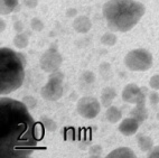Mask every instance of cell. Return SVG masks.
Returning <instances> with one entry per match:
<instances>
[{
  "mask_svg": "<svg viewBox=\"0 0 159 158\" xmlns=\"http://www.w3.org/2000/svg\"><path fill=\"white\" fill-rule=\"evenodd\" d=\"M24 102L0 99V154L1 158H27L43 138V130Z\"/></svg>",
  "mask_w": 159,
  "mask_h": 158,
  "instance_id": "cell-1",
  "label": "cell"
},
{
  "mask_svg": "<svg viewBox=\"0 0 159 158\" xmlns=\"http://www.w3.org/2000/svg\"><path fill=\"white\" fill-rule=\"evenodd\" d=\"M102 12L111 30L125 33L139 23L146 8L136 0H109L104 3Z\"/></svg>",
  "mask_w": 159,
  "mask_h": 158,
  "instance_id": "cell-2",
  "label": "cell"
},
{
  "mask_svg": "<svg viewBox=\"0 0 159 158\" xmlns=\"http://www.w3.org/2000/svg\"><path fill=\"white\" fill-rule=\"evenodd\" d=\"M25 79V58L10 48L0 49V94L18 90Z\"/></svg>",
  "mask_w": 159,
  "mask_h": 158,
  "instance_id": "cell-3",
  "label": "cell"
},
{
  "mask_svg": "<svg viewBox=\"0 0 159 158\" xmlns=\"http://www.w3.org/2000/svg\"><path fill=\"white\" fill-rule=\"evenodd\" d=\"M125 65L130 71L143 72L152 66V55L145 48L132 49L125 55Z\"/></svg>",
  "mask_w": 159,
  "mask_h": 158,
  "instance_id": "cell-4",
  "label": "cell"
},
{
  "mask_svg": "<svg viewBox=\"0 0 159 158\" xmlns=\"http://www.w3.org/2000/svg\"><path fill=\"white\" fill-rule=\"evenodd\" d=\"M63 81H64V74L62 72L56 71V72L51 73L46 84L40 90L42 98L47 101H56L60 98H62L63 92H64Z\"/></svg>",
  "mask_w": 159,
  "mask_h": 158,
  "instance_id": "cell-5",
  "label": "cell"
},
{
  "mask_svg": "<svg viewBox=\"0 0 159 158\" xmlns=\"http://www.w3.org/2000/svg\"><path fill=\"white\" fill-rule=\"evenodd\" d=\"M63 58L61 53L58 52V48L56 45H52L51 47L42 55L39 59V65L42 70L47 73H53L60 70L62 65Z\"/></svg>",
  "mask_w": 159,
  "mask_h": 158,
  "instance_id": "cell-6",
  "label": "cell"
},
{
  "mask_svg": "<svg viewBox=\"0 0 159 158\" xmlns=\"http://www.w3.org/2000/svg\"><path fill=\"white\" fill-rule=\"evenodd\" d=\"M76 110L80 116L85 119H94L100 113L101 103L94 96H83L77 101Z\"/></svg>",
  "mask_w": 159,
  "mask_h": 158,
  "instance_id": "cell-7",
  "label": "cell"
},
{
  "mask_svg": "<svg viewBox=\"0 0 159 158\" xmlns=\"http://www.w3.org/2000/svg\"><path fill=\"white\" fill-rule=\"evenodd\" d=\"M122 100L127 103H132V105H138L146 102L147 100V94L142 92L141 89L137 84L130 83L125 86L122 91Z\"/></svg>",
  "mask_w": 159,
  "mask_h": 158,
  "instance_id": "cell-8",
  "label": "cell"
},
{
  "mask_svg": "<svg viewBox=\"0 0 159 158\" xmlns=\"http://www.w3.org/2000/svg\"><path fill=\"white\" fill-rule=\"evenodd\" d=\"M140 126V122L137 120V119L132 118H125L122 120V122L119 124V131L122 133L125 137H129V136H132L138 131Z\"/></svg>",
  "mask_w": 159,
  "mask_h": 158,
  "instance_id": "cell-9",
  "label": "cell"
},
{
  "mask_svg": "<svg viewBox=\"0 0 159 158\" xmlns=\"http://www.w3.org/2000/svg\"><path fill=\"white\" fill-rule=\"evenodd\" d=\"M92 27V23L90 18L86 16H79V17L74 18L73 21V28L75 31L80 34H85L88 33Z\"/></svg>",
  "mask_w": 159,
  "mask_h": 158,
  "instance_id": "cell-10",
  "label": "cell"
},
{
  "mask_svg": "<svg viewBox=\"0 0 159 158\" xmlns=\"http://www.w3.org/2000/svg\"><path fill=\"white\" fill-rule=\"evenodd\" d=\"M130 117L137 119L138 121L141 123L148 118V110L146 109V102H142V103H138L136 105V107L130 111Z\"/></svg>",
  "mask_w": 159,
  "mask_h": 158,
  "instance_id": "cell-11",
  "label": "cell"
},
{
  "mask_svg": "<svg viewBox=\"0 0 159 158\" xmlns=\"http://www.w3.org/2000/svg\"><path fill=\"white\" fill-rule=\"evenodd\" d=\"M108 158H134L136 154L134 150L128 147H120L116 149L112 150V151L107 156Z\"/></svg>",
  "mask_w": 159,
  "mask_h": 158,
  "instance_id": "cell-12",
  "label": "cell"
},
{
  "mask_svg": "<svg viewBox=\"0 0 159 158\" xmlns=\"http://www.w3.org/2000/svg\"><path fill=\"white\" fill-rule=\"evenodd\" d=\"M116 95V92L113 88L111 86H107L102 90V93H101V105L105 108H109L112 105V101L114 100Z\"/></svg>",
  "mask_w": 159,
  "mask_h": 158,
  "instance_id": "cell-13",
  "label": "cell"
},
{
  "mask_svg": "<svg viewBox=\"0 0 159 158\" xmlns=\"http://www.w3.org/2000/svg\"><path fill=\"white\" fill-rule=\"evenodd\" d=\"M105 118L111 123H116V122H119L121 120V118H122V112H121V110H120L119 108L110 105L107 109V111H105Z\"/></svg>",
  "mask_w": 159,
  "mask_h": 158,
  "instance_id": "cell-14",
  "label": "cell"
},
{
  "mask_svg": "<svg viewBox=\"0 0 159 158\" xmlns=\"http://www.w3.org/2000/svg\"><path fill=\"white\" fill-rule=\"evenodd\" d=\"M19 5V0H0V12L1 15H8L16 10Z\"/></svg>",
  "mask_w": 159,
  "mask_h": 158,
  "instance_id": "cell-15",
  "label": "cell"
},
{
  "mask_svg": "<svg viewBox=\"0 0 159 158\" xmlns=\"http://www.w3.org/2000/svg\"><path fill=\"white\" fill-rule=\"evenodd\" d=\"M137 142L138 146L142 151H150L153 147V141L150 137L145 135H139L137 137Z\"/></svg>",
  "mask_w": 159,
  "mask_h": 158,
  "instance_id": "cell-16",
  "label": "cell"
},
{
  "mask_svg": "<svg viewBox=\"0 0 159 158\" xmlns=\"http://www.w3.org/2000/svg\"><path fill=\"white\" fill-rule=\"evenodd\" d=\"M29 43V37L28 34L26 33H18L14 38V45L17 48H26L28 46Z\"/></svg>",
  "mask_w": 159,
  "mask_h": 158,
  "instance_id": "cell-17",
  "label": "cell"
},
{
  "mask_svg": "<svg viewBox=\"0 0 159 158\" xmlns=\"http://www.w3.org/2000/svg\"><path fill=\"white\" fill-rule=\"evenodd\" d=\"M116 36L112 33H105L102 37H101V43L105 46H113L116 43Z\"/></svg>",
  "mask_w": 159,
  "mask_h": 158,
  "instance_id": "cell-18",
  "label": "cell"
},
{
  "mask_svg": "<svg viewBox=\"0 0 159 158\" xmlns=\"http://www.w3.org/2000/svg\"><path fill=\"white\" fill-rule=\"evenodd\" d=\"M42 126L45 129L49 130V131H55L56 130V123H55L51 118H47V117H42Z\"/></svg>",
  "mask_w": 159,
  "mask_h": 158,
  "instance_id": "cell-19",
  "label": "cell"
},
{
  "mask_svg": "<svg viewBox=\"0 0 159 158\" xmlns=\"http://www.w3.org/2000/svg\"><path fill=\"white\" fill-rule=\"evenodd\" d=\"M102 154H103V149L100 145H93L89 149V157L91 158H99L102 156Z\"/></svg>",
  "mask_w": 159,
  "mask_h": 158,
  "instance_id": "cell-20",
  "label": "cell"
},
{
  "mask_svg": "<svg viewBox=\"0 0 159 158\" xmlns=\"http://www.w3.org/2000/svg\"><path fill=\"white\" fill-rule=\"evenodd\" d=\"M81 81L84 83H88V84H92L95 81V76L91 71H84L81 75Z\"/></svg>",
  "mask_w": 159,
  "mask_h": 158,
  "instance_id": "cell-21",
  "label": "cell"
},
{
  "mask_svg": "<svg viewBox=\"0 0 159 158\" xmlns=\"http://www.w3.org/2000/svg\"><path fill=\"white\" fill-rule=\"evenodd\" d=\"M30 26H31V29L35 31H42L44 29V24L38 18H33L30 21Z\"/></svg>",
  "mask_w": 159,
  "mask_h": 158,
  "instance_id": "cell-22",
  "label": "cell"
},
{
  "mask_svg": "<svg viewBox=\"0 0 159 158\" xmlns=\"http://www.w3.org/2000/svg\"><path fill=\"white\" fill-rule=\"evenodd\" d=\"M149 85L152 90H159V74L153 75L150 80H149Z\"/></svg>",
  "mask_w": 159,
  "mask_h": 158,
  "instance_id": "cell-23",
  "label": "cell"
},
{
  "mask_svg": "<svg viewBox=\"0 0 159 158\" xmlns=\"http://www.w3.org/2000/svg\"><path fill=\"white\" fill-rule=\"evenodd\" d=\"M23 102L29 108V109H31V108H34L35 105H36V99L33 98V96H25L23 99Z\"/></svg>",
  "mask_w": 159,
  "mask_h": 158,
  "instance_id": "cell-24",
  "label": "cell"
},
{
  "mask_svg": "<svg viewBox=\"0 0 159 158\" xmlns=\"http://www.w3.org/2000/svg\"><path fill=\"white\" fill-rule=\"evenodd\" d=\"M149 102H150L152 105H158V102H159L158 92H156V91H152V92H150V93H149Z\"/></svg>",
  "mask_w": 159,
  "mask_h": 158,
  "instance_id": "cell-25",
  "label": "cell"
},
{
  "mask_svg": "<svg viewBox=\"0 0 159 158\" xmlns=\"http://www.w3.org/2000/svg\"><path fill=\"white\" fill-rule=\"evenodd\" d=\"M148 158H159V146L152 147V149L147 155Z\"/></svg>",
  "mask_w": 159,
  "mask_h": 158,
  "instance_id": "cell-26",
  "label": "cell"
},
{
  "mask_svg": "<svg viewBox=\"0 0 159 158\" xmlns=\"http://www.w3.org/2000/svg\"><path fill=\"white\" fill-rule=\"evenodd\" d=\"M23 5L28 8H35L38 5V0H23Z\"/></svg>",
  "mask_w": 159,
  "mask_h": 158,
  "instance_id": "cell-27",
  "label": "cell"
},
{
  "mask_svg": "<svg viewBox=\"0 0 159 158\" xmlns=\"http://www.w3.org/2000/svg\"><path fill=\"white\" fill-rule=\"evenodd\" d=\"M14 29L17 33H23L24 31V24L21 23V21H16V23L14 24Z\"/></svg>",
  "mask_w": 159,
  "mask_h": 158,
  "instance_id": "cell-28",
  "label": "cell"
},
{
  "mask_svg": "<svg viewBox=\"0 0 159 158\" xmlns=\"http://www.w3.org/2000/svg\"><path fill=\"white\" fill-rule=\"evenodd\" d=\"M76 9H74V8H71V9H68L67 12H66V16L70 18H75L76 17Z\"/></svg>",
  "mask_w": 159,
  "mask_h": 158,
  "instance_id": "cell-29",
  "label": "cell"
},
{
  "mask_svg": "<svg viewBox=\"0 0 159 158\" xmlns=\"http://www.w3.org/2000/svg\"><path fill=\"white\" fill-rule=\"evenodd\" d=\"M5 29V23H3V20H1V31Z\"/></svg>",
  "mask_w": 159,
  "mask_h": 158,
  "instance_id": "cell-30",
  "label": "cell"
}]
</instances>
